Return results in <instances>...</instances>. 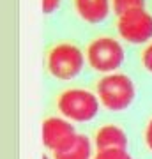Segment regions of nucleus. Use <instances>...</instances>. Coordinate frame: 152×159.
I'll return each mask as SVG.
<instances>
[{
	"mask_svg": "<svg viewBox=\"0 0 152 159\" xmlns=\"http://www.w3.org/2000/svg\"><path fill=\"white\" fill-rule=\"evenodd\" d=\"M96 96L108 111H124L135 102L136 85L124 73L104 74L96 83Z\"/></svg>",
	"mask_w": 152,
	"mask_h": 159,
	"instance_id": "1",
	"label": "nucleus"
},
{
	"mask_svg": "<svg viewBox=\"0 0 152 159\" xmlns=\"http://www.w3.org/2000/svg\"><path fill=\"white\" fill-rule=\"evenodd\" d=\"M87 57L78 44L71 41H58L48 50L46 69L53 78L60 81L78 78L85 67Z\"/></svg>",
	"mask_w": 152,
	"mask_h": 159,
	"instance_id": "2",
	"label": "nucleus"
},
{
	"mask_svg": "<svg viewBox=\"0 0 152 159\" xmlns=\"http://www.w3.org/2000/svg\"><path fill=\"white\" fill-rule=\"evenodd\" d=\"M99 108V97L96 96V92H90L87 89H66L57 97V110L69 122H90L97 117Z\"/></svg>",
	"mask_w": 152,
	"mask_h": 159,
	"instance_id": "3",
	"label": "nucleus"
},
{
	"mask_svg": "<svg viewBox=\"0 0 152 159\" xmlns=\"http://www.w3.org/2000/svg\"><path fill=\"white\" fill-rule=\"evenodd\" d=\"M85 57H87V64L94 71L103 74H112L122 67L126 60V50L122 43L117 41L115 37L103 35V37H96L89 43Z\"/></svg>",
	"mask_w": 152,
	"mask_h": 159,
	"instance_id": "4",
	"label": "nucleus"
},
{
	"mask_svg": "<svg viewBox=\"0 0 152 159\" xmlns=\"http://www.w3.org/2000/svg\"><path fill=\"white\" fill-rule=\"evenodd\" d=\"M117 32L129 44H145L152 41V14L145 7L120 14L117 18Z\"/></svg>",
	"mask_w": 152,
	"mask_h": 159,
	"instance_id": "5",
	"label": "nucleus"
},
{
	"mask_svg": "<svg viewBox=\"0 0 152 159\" xmlns=\"http://www.w3.org/2000/svg\"><path fill=\"white\" fill-rule=\"evenodd\" d=\"M76 129L74 125L64 117H48L43 120L41 125V136H43V145L51 152H60L67 148L76 138Z\"/></svg>",
	"mask_w": 152,
	"mask_h": 159,
	"instance_id": "6",
	"label": "nucleus"
},
{
	"mask_svg": "<svg viewBox=\"0 0 152 159\" xmlns=\"http://www.w3.org/2000/svg\"><path fill=\"white\" fill-rule=\"evenodd\" d=\"M74 11L87 23H103L112 12V0H73Z\"/></svg>",
	"mask_w": 152,
	"mask_h": 159,
	"instance_id": "7",
	"label": "nucleus"
},
{
	"mask_svg": "<svg viewBox=\"0 0 152 159\" xmlns=\"http://www.w3.org/2000/svg\"><path fill=\"white\" fill-rule=\"evenodd\" d=\"M94 147L97 150L110 148H127V134L120 125L104 124L94 134Z\"/></svg>",
	"mask_w": 152,
	"mask_h": 159,
	"instance_id": "8",
	"label": "nucleus"
},
{
	"mask_svg": "<svg viewBox=\"0 0 152 159\" xmlns=\"http://www.w3.org/2000/svg\"><path fill=\"white\" fill-rule=\"evenodd\" d=\"M92 140L83 133H78L74 142L60 152H53V159H92Z\"/></svg>",
	"mask_w": 152,
	"mask_h": 159,
	"instance_id": "9",
	"label": "nucleus"
},
{
	"mask_svg": "<svg viewBox=\"0 0 152 159\" xmlns=\"http://www.w3.org/2000/svg\"><path fill=\"white\" fill-rule=\"evenodd\" d=\"M143 7H145V0H112V11L117 16L135 9H143Z\"/></svg>",
	"mask_w": 152,
	"mask_h": 159,
	"instance_id": "10",
	"label": "nucleus"
},
{
	"mask_svg": "<svg viewBox=\"0 0 152 159\" xmlns=\"http://www.w3.org/2000/svg\"><path fill=\"white\" fill-rule=\"evenodd\" d=\"M92 159H133L127 148H110V150H97Z\"/></svg>",
	"mask_w": 152,
	"mask_h": 159,
	"instance_id": "11",
	"label": "nucleus"
},
{
	"mask_svg": "<svg viewBox=\"0 0 152 159\" xmlns=\"http://www.w3.org/2000/svg\"><path fill=\"white\" fill-rule=\"evenodd\" d=\"M141 66H143V69L147 73L152 74V41L141 51Z\"/></svg>",
	"mask_w": 152,
	"mask_h": 159,
	"instance_id": "12",
	"label": "nucleus"
},
{
	"mask_svg": "<svg viewBox=\"0 0 152 159\" xmlns=\"http://www.w3.org/2000/svg\"><path fill=\"white\" fill-rule=\"evenodd\" d=\"M62 0H43V12L44 14H53L60 7Z\"/></svg>",
	"mask_w": 152,
	"mask_h": 159,
	"instance_id": "13",
	"label": "nucleus"
},
{
	"mask_svg": "<svg viewBox=\"0 0 152 159\" xmlns=\"http://www.w3.org/2000/svg\"><path fill=\"white\" fill-rule=\"evenodd\" d=\"M145 143H147V147L152 150V119L149 120V124L145 127Z\"/></svg>",
	"mask_w": 152,
	"mask_h": 159,
	"instance_id": "14",
	"label": "nucleus"
},
{
	"mask_svg": "<svg viewBox=\"0 0 152 159\" xmlns=\"http://www.w3.org/2000/svg\"><path fill=\"white\" fill-rule=\"evenodd\" d=\"M43 159H50V156H48V154H44V156H43Z\"/></svg>",
	"mask_w": 152,
	"mask_h": 159,
	"instance_id": "15",
	"label": "nucleus"
}]
</instances>
